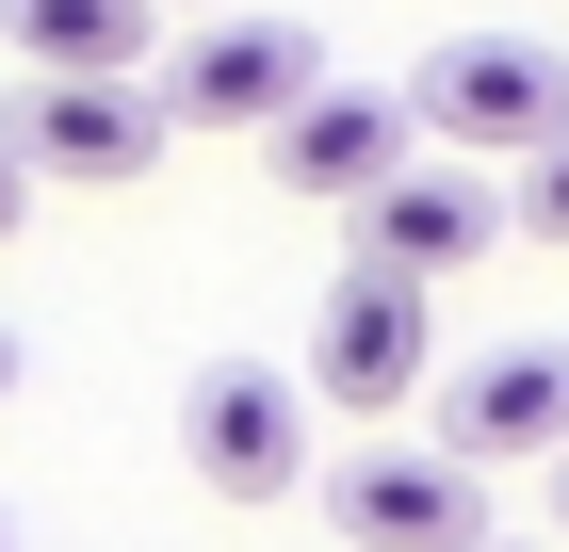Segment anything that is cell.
<instances>
[{
    "label": "cell",
    "mask_w": 569,
    "mask_h": 552,
    "mask_svg": "<svg viewBox=\"0 0 569 552\" xmlns=\"http://www.w3.org/2000/svg\"><path fill=\"white\" fill-rule=\"evenodd\" d=\"M179 455L212 504H293L309 488V390L261 374V358H212V374L179 390Z\"/></svg>",
    "instance_id": "1"
},
{
    "label": "cell",
    "mask_w": 569,
    "mask_h": 552,
    "mask_svg": "<svg viewBox=\"0 0 569 552\" xmlns=\"http://www.w3.org/2000/svg\"><path fill=\"white\" fill-rule=\"evenodd\" d=\"M293 98H326L309 17H212V33H179V66L147 82V114L163 130H277Z\"/></svg>",
    "instance_id": "2"
},
{
    "label": "cell",
    "mask_w": 569,
    "mask_h": 552,
    "mask_svg": "<svg viewBox=\"0 0 569 552\" xmlns=\"http://www.w3.org/2000/svg\"><path fill=\"white\" fill-rule=\"evenodd\" d=\"M407 114L439 130V147H553L569 130V66L537 33H456V49H423V82H407Z\"/></svg>",
    "instance_id": "3"
},
{
    "label": "cell",
    "mask_w": 569,
    "mask_h": 552,
    "mask_svg": "<svg viewBox=\"0 0 569 552\" xmlns=\"http://www.w3.org/2000/svg\"><path fill=\"white\" fill-rule=\"evenodd\" d=\"M326 520H342L358 552H488V488L456 455H423V439L342 455V471H326Z\"/></svg>",
    "instance_id": "4"
},
{
    "label": "cell",
    "mask_w": 569,
    "mask_h": 552,
    "mask_svg": "<svg viewBox=\"0 0 569 552\" xmlns=\"http://www.w3.org/2000/svg\"><path fill=\"white\" fill-rule=\"evenodd\" d=\"M505 244V195H488L472 163H391L375 195H358V277H472V260Z\"/></svg>",
    "instance_id": "5"
},
{
    "label": "cell",
    "mask_w": 569,
    "mask_h": 552,
    "mask_svg": "<svg viewBox=\"0 0 569 552\" xmlns=\"http://www.w3.org/2000/svg\"><path fill=\"white\" fill-rule=\"evenodd\" d=\"M439 374V325L407 277H326V325H309V390L326 407H423Z\"/></svg>",
    "instance_id": "6"
},
{
    "label": "cell",
    "mask_w": 569,
    "mask_h": 552,
    "mask_svg": "<svg viewBox=\"0 0 569 552\" xmlns=\"http://www.w3.org/2000/svg\"><path fill=\"white\" fill-rule=\"evenodd\" d=\"M423 455H456L472 488H488V471H521V455H569V341H505V358H472Z\"/></svg>",
    "instance_id": "7"
},
{
    "label": "cell",
    "mask_w": 569,
    "mask_h": 552,
    "mask_svg": "<svg viewBox=\"0 0 569 552\" xmlns=\"http://www.w3.org/2000/svg\"><path fill=\"white\" fill-rule=\"evenodd\" d=\"M0 147H17V179H33V195H49V179L114 195V179H147V163H163V114H147V82H33Z\"/></svg>",
    "instance_id": "8"
},
{
    "label": "cell",
    "mask_w": 569,
    "mask_h": 552,
    "mask_svg": "<svg viewBox=\"0 0 569 552\" xmlns=\"http://www.w3.org/2000/svg\"><path fill=\"white\" fill-rule=\"evenodd\" d=\"M261 163H277V195H309V212H358L375 179L407 163V98H293V114L261 130Z\"/></svg>",
    "instance_id": "9"
},
{
    "label": "cell",
    "mask_w": 569,
    "mask_h": 552,
    "mask_svg": "<svg viewBox=\"0 0 569 552\" xmlns=\"http://www.w3.org/2000/svg\"><path fill=\"white\" fill-rule=\"evenodd\" d=\"M147 0H0V49L33 82H147Z\"/></svg>",
    "instance_id": "10"
},
{
    "label": "cell",
    "mask_w": 569,
    "mask_h": 552,
    "mask_svg": "<svg viewBox=\"0 0 569 552\" xmlns=\"http://www.w3.org/2000/svg\"><path fill=\"white\" fill-rule=\"evenodd\" d=\"M505 228H537V244H569V130H553V147L521 163V212H505Z\"/></svg>",
    "instance_id": "11"
},
{
    "label": "cell",
    "mask_w": 569,
    "mask_h": 552,
    "mask_svg": "<svg viewBox=\"0 0 569 552\" xmlns=\"http://www.w3.org/2000/svg\"><path fill=\"white\" fill-rule=\"evenodd\" d=\"M17 228H33V179H17V147H0V244H17Z\"/></svg>",
    "instance_id": "12"
},
{
    "label": "cell",
    "mask_w": 569,
    "mask_h": 552,
    "mask_svg": "<svg viewBox=\"0 0 569 552\" xmlns=\"http://www.w3.org/2000/svg\"><path fill=\"white\" fill-rule=\"evenodd\" d=\"M0 407H17V325H0Z\"/></svg>",
    "instance_id": "13"
},
{
    "label": "cell",
    "mask_w": 569,
    "mask_h": 552,
    "mask_svg": "<svg viewBox=\"0 0 569 552\" xmlns=\"http://www.w3.org/2000/svg\"><path fill=\"white\" fill-rule=\"evenodd\" d=\"M147 17H212V0H147Z\"/></svg>",
    "instance_id": "14"
},
{
    "label": "cell",
    "mask_w": 569,
    "mask_h": 552,
    "mask_svg": "<svg viewBox=\"0 0 569 552\" xmlns=\"http://www.w3.org/2000/svg\"><path fill=\"white\" fill-rule=\"evenodd\" d=\"M553 520H569V455H553Z\"/></svg>",
    "instance_id": "15"
},
{
    "label": "cell",
    "mask_w": 569,
    "mask_h": 552,
    "mask_svg": "<svg viewBox=\"0 0 569 552\" xmlns=\"http://www.w3.org/2000/svg\"><path fill=\"white\" fill-rule=\"evenodd\" d=\"M488 552H505V536H488Z\"/></svg>",
    "instance_id": "16"
}]
</instances>
